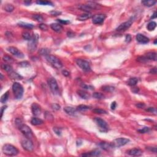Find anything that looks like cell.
I'll list each match as a JSON object with an SVG mask.
<instances>
[{
    "label": "cell",
    "mask_w": 157,
    "mask_h": 157,
    "mask_svg": "<svg viewBox=\"0 0 157 157\" xmlns=\"http://www.w3.org/2000/svg\"><path fill=\"white\" fill-rule=\"evenodd\" d=\"M4 154L7 156H15L19 153V150L15 147L9 144H5L2 148Z\"/></svg>",
    "instance_id": "1"
},
{
    "label": "cell",
    "mask_w": 157,
    "mask_h": 157,
    "mask_svg": "<svg viewBox=\"0 0 157 157\" xmlns=\"http://www.w3.org/2000/svg\"><path fill=\"white\" fill-rule=\"evenodd\" d=\"M9 92H6L4 95H3L1 98V103H5L7 101L8 98H9Z\"/></svg>",
    "instance_id": "37"
},
{
    "label": "cell",
    "mask_w": 157,
    "mask_h": 157,
    "mask_svg": "<svg viewBox=\"0 0 157 157\" xmlns=\"http://www.w3.org/2000/svg\"><path fill=\"white\" fill-rule=\"evenodd\" d=\"M129 142V139L127 138H118L113 140L111 142L112 147H120L123 146L128 144Z\"/></svg>",
    "instance_id": "11"
},
{
    "label": "cell",
    "mask_w": 157,
    "mask_h": 157,
    "mask_svg": "<svg viewBox=\"0 0 157 157\" xmlns=\"http://www.w3.org/2000/svg\"><path fill=\"white\" fill-rule=\"evenodd\" d=\"M136 41L141 44H147L149 42V39L147 36L142 34H137L136 35Z\"/></svg>",
    "instance_id": "16"
},
{
    "label": "cell",
    "mask_w": 157,
    "mask_h": 157,
    "mask_svg": "<svg viewBox=\"0 0 157 157\" xmlns=\"http://www.w3.org/2000/svg\"><path fill=\"white\" fill-rule=\"evenodd\" d=\"M78 8L81 10L90 13V11H92V10L98 9L99 8V5L96 4L95 2H88L86 5H79Z\"/></svg>",
    "instance_id": "4"
},
{
    "label": "cell",
    "mask_w": 157,
    "mask_h": 157,
    "mask_svg": "<svg viewBox=\"0 0 157 157\" xmlns=\"http://www.w3.org/2000/svg\"><path fill=\"white\" fill-rule=\"evenodd\" d=\"M64 112L69 115H74L76 114L77 109L76 108H74L73 107L70 106H66L63 108Z\"/></svg>",
    "instance_id": "18"
},
{
    "label": "cell",
    "mask_w": 157,
    "mask_h": 157,
    "mask_svg": "<svg viewBox=\"0 0 157 157\" xmlns=\"http://www.w3.org/2000/svg\"><path fill=\"white\" fill-rule=\"evenodd\" d=\"M77 95L80 96V98H82V99H89L90 97V94L88 93L87 92H85V91H83V90H78L77 91Z\"/></svg>",
    "instance_id": "19"
},
{
    "label": "cell",
    "mask_w": 157,
    "mask_h": 157,
    "mask_svg": "<svg viewBox=\"0 0 157 157\" xmlns=\"http://www.w3.org/2000/svg\"><path fill=\"white\" fill-rule=\"evenodd\" d=\"M131 40V36L129 34H128L126 36V38H125V41L127 42H129Z\"/></svg>",
    "instance_id": "54"
},
{
    "label": "cell",
    "mask_w": 157,
    "mask_h": 157,
    "mask_svg": "<svg viewBox=\"0 0 157 157\" xmlns=\"http://www.w3.org/2000/svg\"><path fill=\"white\" fill-rule=\"evenodd\" d=\"M6 108H7V106H3L1 108V117H3V113H4V111L6 109Z\"/></svg>",
    "instance_id": "59"
},
{
    "label": "cell",
    "mask_w": 157,
    "mask_h": 157,
    "mask_svg": "<svg viewBox=\"0 0 157 157\" xmlns=\"http://www.w3.org/2000/svg\"><path fill=\"white\" fill-rule=\"evenodd\" d=\"M93 112L95 113H98V114H106L107 112L105 110L101 109H95L93 110Z\"/></svg>",
    "instance_id": "41"
},
{
    "label": "cell",
    "mask_w": 157,
    "mask_h": 157,
    "mask_svg": "<svg viewBox=\"0 0 157 157\" xmlns=\"http://www.w3.org/2000/svg\"><path fill=\"white\" fill-rule=\"evenodd\" d=\"M146 58L148 60H153V61H156L157 60V53L154 52H150L146 54Z\"/></svg>",
    "instance_id": "21"
},
{
    "label": "cell",
    "mask_w": 157,
    "mask_h": 157,
    "mask_svg": "<svg viewBox=\"0 0 157 157\" xmlns=\"http://www.w3.org/2000/svg\"><path fill=\"white\" fill-rule=\"evenodd\" d=\"M50 28L57 33H60L63 30V26L59 23H52Z\"/></svg>",
    "instance_id": "20"
},
{
    "label": "cell",
    "mask_w": 157,
    "mask_h": 157,
    "mask_svg": "<svg viewBox=\"0 0 157 157\" xmlns=\"http://www.w3.org/2000/svg\"><path fill=\"white\" fill-rule=\"evenodd\" d=\"M18 25L20 26V27L22 28H26V29H32L34 28V25L33 24H31V23H25V22H19L18 23Z\"/></svg>",
    "instance_id": "26"
},
{
    "label": "cell",
    "mask_w": 157,
    "mask_h": 157,
    "mask_svg": "<svg viewBox=\"0 0 157 157\" xmlns=\"http://www.w3.org/2000/svg\"><path fill=\"white\" fill-rule=\"evenodd\" d=\"M52 108L54 110L58 111V110H60V106L57 103H54L52 105Z\"/></svg>",
    "instance_id": "46"
},
{
    "label": "cell",
    "mask_w": 157,
    "mask_h": 157,
    "mask_svg": "<svg viewBox=\"0 0 157 157\" xmlns=\"http://www.w3.org/2000/svg\"><path fill=\"white\" fill-rule=\"evenodd\" d=\"M106 16L104 14H96L92 17V22L96 25L101 24L105 20Z\"/></svg>",
    "instance_id": "13"
},
{
    "label": "cell",
    "mask_w": 157,
    "mask_h": 157,
    "mask_svg": "<svg viewBox=\"0 0 157 157\" xmlns=\"http://www.w3.org/2000/svg\"><path fill=\"white\" fill-rule=\"evenodd\" d=\"M116 106H117L116 102H115V101L112 102V104H111V109H112V110H114V109H115V108H116Z\"/></svg>",
    "instance_id": "55"
},
{
    "label": "cell",
    "mask_w": 157,
    "mask_h": 157,
    "mask_svg": "<svg viewBox=\"0 0 157 157\" xmlns=\"http://www.w3.org/2000/svg\"><path fill=\"white\" fill-rule=\"evenodd\" d=\"M142 151L139 148H132L128 151V153L131 156H135V157H139L142 155Z\"/></svg>",
    "instance_id": "17"
},
{
    "label": "cell",
    "mask_w": 157,
    "mask_h": 157,
    "mask_svg": "<svg viewBox=\"0 0 157 157\" xmlns=\"http://www.w3.org/2000/svg\"><path fill=\"white\" fill-rule=\"evenodd\" d=\"M18 128H19V130L22 132V134L25 136L26 138L30 139H31V137H32L33 136V131L28 126L22 123V125H20Z\"/></svg>",
    "instance_id": "5"
},
{
    "label": "cell",
    "mask_w": 157,
    "mask_h": 157,
    "mask_svg": "<svg viewBox=\"0 0 157 157\" xmlns=\"http://www.w3.org/2000/svg\"><path fill=\"white\" fill-rule=\"evenodd\" d=\"M22 36H23V39H25L26 41H30L31 38H32L33 36H31L29 32L25 31V32H23L22 33Z\"/></svg>",
    "instance_id": "36"
},
{
    "label": "cell",
    "mask_w": 157,
    "mask_h": 157,
    "mask_svg": "<svg viewBox=\"0 0 157 157\" xmlns=\"http://www.w3.org/2000/svg\"><path fill=\"white\" fill-rule=\"evenodd\" d=\"M53 130H54V132H55V133L57 134V135H58V136L61 135V129H59V128H57V127H55V128H54Z\"/></svg>",
    "instance_id": "49"
},
{
    "label": "cell",
    "mask_w": 157,
    "mask_h": 157,
    "mask_svg": "<svg viewBox=\"0 0 157 157\" xmlns=\"http://www.w3.org/2000/svg\"><path fill=\"white\" fill-rule=\"evenodd\" d=\"M59 23L60 24H63V25H67L68 23H70V22L69 20H61V19H58L57 20Z\"/></svg>",
    "instance_id": "45"
},
{
    "label": "cell",
    "mask_w": 157,
    "mask_h": 157,
    "mask_svg": "<svg viewBox=\"0 0 157 157\" xmlns=\"http://www.w3.org/2000/svg\"><path fill=\"white\" fill-rule=\"evenodd\" d=\"M82 87L83 88L87 89V90H88V89H90V90H93V87H92V86L87 85H85V84H82Z\"/></svg>",
    "instance_id": "52"
},
{
    "label": "cell",
    "mask_w": 157,
    "mask_h": 157,
    "mask_svg": "<svg viewBox=\"0 0 157 157\" xmlns=\"http://www.w3.org/2000/svg\"><path fill=\"white\" fill-rule=\"evenodd\" d=\"M9 76L12 79H14V80H22V78H23V77H22L20 74H19L18 73L14 71H12L10 72V73H9Z\"/></svg>",
    "instance_id": "24"
},
{
    "label": "cell",
    "mask_w": 157,
    "mask_h": 157,
    "mask_svg": "<svg viewBox=\"0 0 157 157\" xmlns=\"http://www.w3.org/2000/svg\"><path fill=\"white\" fill-rule=\"evenodd\" d=\"M77 65L82 70L85 71H91V66L88 61L82 59H77L76 60Z\"/></svg>",
    "instance_id": "10"
},
{
    "label": "cell",
    "mask_w": 157,
    "mask_h": 157,
    "mask_svg": "<svg viewBox=\"0 0 157 157\" xmlns=\"http://www.w3.org/2000/svg\"><path fill=\"white\" fill-rule=\"evenodd\" d=\"M38 38L39 36L37 34H34L32 38L31 39L30 41H29V42L28 44V50L31 52H34L36 50L37 48V44H38Z\"/></svg>",
    "instance_id": "7"
},
{
    "label": "cell",
    "mask_w": 157,
    "mask_h": 157,
    "mask_svg": "<svg viewBox=\"0 0 157 157\" xmlns=\"http://www.w3.org/2000/svg\"><path fill=\"white\" fill-rule=\"evenodd\" d=\"M77 111H80V112H85V111H87L88 110L90 109V107L88 106H86V105H79L76 108Z\"/></svg>",
    "instance_id": "29"
},
{
    "label": "cell",
    "mask_w": 157,
    "mask_h": 157,
    "mask_svg": "<svg viewBox=\"0 0 157 157\" xmlns=\"http://www.w3.org/2000/svg\"><path fill=\"white\" fill-rule=\"evenodd\" d=\"M0 76H1V80H3V78H4V77H3V74H0Z\"/></svg>",
    "instance_id": "63"
},
{
    "label": "cell",
    "mask_w": 157,
    "mask_h": 157,
    "mask_svg": "<svg viewBox=\"0 0 157 157\" xmlns=\"http://www.w3.org/2000/svg\"><path fill=\"white\" fill-rule=\"evenodd\" d=\"M31 111L34 115L38 116L41 113V106L37 103H33L31 105Z\"/></svg>",
    "instance_id": "15"
},
{
    "label": "cell",
    "mask_w": 157,
    "mask_h": 157,
    "mask_svg": "<svg viewBox=\"0 0 157 157\" xmlns=\"http://www.w3.org/2000/svg\"><path fill=\"white\" fill-rule=\"evenodd\" d=\"M7 50L10 54L18 57V58H23L24 57V55L23 54V53L15 47H7Z\"/></svg>",
    "instance_id": "14"
},
{
    "label": "cell",
    "mask_w": 157,
    "mask_h": 157,
    "mask_svg": "<svg viewBox=\"0 0 157 157\" xmlns=\"http://www.w3.org/2000/svg\"><path fill=\"white\" fill-rule=\"evenodd\" d=\"M50 14L51 15H54V16H57V15L61 14V12L59 11H56V10H53V11L50 12Z\"/></svg>",
    "instance_id": "50"
},
{
    "label": "cell",
    "mask_w": 157,
    "mask_h": 157,
    "mask_svg": "<svg viewBox=\"0 0 157 157\" xmlns=\"http://www.w3.org/2000/svg\"><path fill=\"white\" fill-rule=\"evenodd\" d=\"M5 10L6 12H12L14 9V7L11 4H6L5 6Z\"/></svg>",
    "instance_id": "38"
},
{
    "label": "cell",
    "mask_w": 157,
    "mask_h": 157,
    "mask_svg": "<svg viewBox=\"0 0 157 157\" xmlns=\"http://www.w3.org/2000/svg\"><path fill=\"white\" fill-rule=\"evenodd\" d=\"M22 146L25 150L28 152H32L34 149V145L30 139L26 138L22 140Z\"/></svg>",
    "instance_id": "9"
},
{
    "label": "cell",
    "mask_w": 157,
    "mask_h": 157,
    "mask_svg": "<svg viewBox=\"0 0 157 157\" xmlns=\"http://www.w3.org/2000/svg\"><path fill=\"white\" fill-rule=\"evenodd\" d=\"M50 52V51L48 49H41L39 50V54L40 55H45V57L49 55Z\"/></svg>",
    "instance_id": "34"
},
{
    "label": "cell",
    "mask_w": 157,
    "mask_h": 157,
    "mask_svg": "<svg viewBox=\"0 0 157 157\" xmlns=\"http://www.w3.org/2000/svg\"><path fill=\"white\" fill-rule=\"evenodd\" d=\"M46 60L56 69H60L63 67V64L61 61L59 60V58H58L55 56L52 55H49L46 56Z\"/></svg>",
    "instance_id": "3"
},
{
    "label": "cell",
    "mask_w": 157,
    "mask_h": 157,
    "mask_svg": "<svg viewBox=\"0 0 157 157\" xmlns=\"http://www.w3.org/2000/svg\"><path fill=\"white\" fill-rule=\"evenodd\" d=\"M147 149H148V150H150L151 152H153L157 153V147H147Z\"/></svg>",
    "instance_id": "53"
},
{
    "label": "cell",
    "mask_w": 157,
    "mask_h": 157,
    "mask_svg": "<svg viewBox=\"0 0 157 157\" xmlns=\"http://www.w3.org/2000/svg\"><path fill=\"white\" fill-rule=\"evenodd\" d=\"M137 60L139 62H142V63H144L146 62L147 61H148L147 58H146V57H138V58H137Z\"/></svg>",
    "instance_id": "47"
},
{
    "label": "cell",
    "mask_w": 157,
    "mask_h": 157,
    "mask_svg": "<svg viewBox=\"0 0 157 157\" xmlns=\"http://www.w3.org/2000/svg\"><path fill=\"white\" fill-rule=\"evenodd\" d=\"M156 17H157V12H155L154 14H153V17H152L151 19H155Z\"/></svg>",
    "instance_id": "61"
},
{
    "label": "cell",
    "mask_w": 157,
    "mask_h": 157,
    "mask_svg": "<svg viewBox=\"0 0 157 157\" xmlns=\"http://www.w3.org/2000/svg\"><path fill=\"white\" fill-rule=\"evenodd\" d=\"M101 154V152L98 150H94L93 151L90 152L88 153H83L82 154L81 156L82 157H88V156H91V157H96V156H99Z\"/></svg>",
    "instance_id": "23"
},
{
    "label": "cell",
    "mask_w": 157,
    "mask_h": 157,
    "mask_svg": "<svg viewBox=\"0 0 157 157\" xmlns=\"http://www.w3.org/2000/svg\"><path fill=\"white\" fill-rule=\"evenodd\" d=\"M157 26V23L155 22H150V23H148L147 26V28L148 31H153L154 30L155 28Z\"/></svg>",
    "instance_id": "33"
},
{
    "label": "cell",
    "mask_w": 157,
    "mask_h": 157,
    "mask_svg": "<svg viewBox=\"0 0 157 157\" xmlns=\"http://www.w3.org/2000/svg\"><path fill=\"white\" fill-rule=\"evenodd\" d=\"M138 82V79L136 77H131L128 81V84L130 86H134Z\"/></svg>",
    "instance_id": "31"
},
{
    "label": "cell",
    "mask_w": 157,
    "mask_h": 157,
    "mask_svg": "<svg viewBox=\"0 0 157 157\" xmlns=\"http://www.w3.org/2000/svg\"><path fill=\"white\" fill-rule=\"evenodd\" d=\"M19 65L22 66V67H28L29 66V64L28 61H22V62L19 63Z\"/></svg>",
    "instance_id": "44"
},
{
    "label": "cell",
    "mask_w": 157,
    "mask_h": 157,
    "mask_svg": "<svg viewBox=\"0 0 157 157\" xmlns=\"http://www.w3.org/2000/svg\"><path fill=\"white\" fill-rule=\"evenodd\" d=\"M43 122H43L42 120L36 117L32 118V119L31 120V123L33 125H34V126L41 125V124L43 123Z\"/></svg>",
    "instance_id": "28"
},
{
    "label": "cell",
    "mask_w": 157,
    "mask_h": 157,
    "mask_svg": "<svg viewBox=\"0 0 157 157\" xmlns=\"http://www.w3.org/2000/svg\"><path fill=\"white\" fill-rule=\"evenodd\" d=\"M154 43H155V44H157V39H156L155 41V42H154Z\"/></svg>",
    "instance_id": "64"
},
{
    "label": "cell",
    "mask_w": 157,
    "mask_h": 157,
    "mask_svg": "<svg viewBox=\"0 0 157 157\" xmlns=\"http://www.w3.org/2000/svg\"><path fill=\"white\" fill-rule=\"evenodd\" d=\"M92 14L90 13V12H86V13L83 14H81L79 16H78L77 19H78V20L83 21L90 19V18L92 17Z\"/></svg>",
    "instance_id": "22"
},
{
    "label": "cell",
    "mask_w": 157,
    "mask_h": 157,
    "mask_svg": "<svg viewBox=\"0 0 157 157\" xmlns=\"http://www.w3.org/2000/svg\"><path fill=\"white\" fill-rule=\"evenodd\" d=\"M67 34L68 36L69 37V38H72V37H74V36H75L74 33L71 32V31H68V32L67 33Z\"/></svg>",
    "instance_id": "58"
},
{
    "label": "cell",
    "mask_w": 157,
    "mask_h": 157,
    "mask_svg": "<svg viewBox=\"0 0 157 157\" xmlns=\"http://www.w3.org/2000/svg\"><path fill=\"white\" fill-rule=\"evenodd\" d=\"M132 22H133V18L130 19L128 21L125 22L124 23H122L120 26H118L117 28H116V30L118 31H124L128 29V28L131 26Z\"/></svg>",
    "instance_id": "12"
},
{
    "label": "cell",
    "mask_w": 157,
    "mask_h": 157,
    "mask_svg": "<svg viewBox=\"0 0 157 157\" xmlns=\"http://www.w3.org/2000/svg\"><path fill=\"white\" fill-rule=\"evenodd\" d=\"M136 106L138 107L139 108H142L143 107L145 106V104H142V103H139V104H137Z\"/></svg>",
    "instance_id": "60"
},
{
    "label": "cell",
    "mask_w": 157,
    "mask_h": 157,
    "mask_svg": "<svg viewBox=\"0 0 157 157\" xmlns=\"http://www.w3.org/2000/svg\"><path fill=\"white\" fill-rule=\"evenodd\" d=\"M47 82H48V85L52 92L54 95H58L59 93V87H58V83L55 78L54 77H51L49 78Z\"/></svg>",
    "instance_id": "6"
},
{
    "label": "cell",
    "mask_w": 157,
    "mask_h": 157,
    "mask_svg": "<svg viewBox=\"0 0 157 157\" xmlns=\"http://www.w3.org/2000/svg\"><path fill=\"white\" fill-rule=\"evenodd\" d=\"M98 146H100L103 149L106 150H108L111 148H112L111 143H108L106 142H101L98 144Z\"/></svg>",
    "instance_id": "25"
},
{
    "label": "cell",
    "mask_w": 157,
    "mask_h": 157,
    "mask_svg": "<svg viewBox=\"0 0 157 157\" xmlns=\"http://www.w3.org/2000/svg\"><path fill=\"white\" fill-rule=\"evenodd\" d=\"M149 131H150V128L148 127H143L142 128L137 130V131L140 133H146V132H148Z\"/></svg>",
    "instance_id": "42"
},
{
    "label": "cell",
    "mask_w": 157,
    "mask_h": 157,
    "mask_svg": "<svg viewBox=\"0 0 157 157\" xmlns=\"http://www.w3.org/2000/svg\"><path fill=\"white\" fill-rule=\"evenodd\" d=\"M36 3L38 4V5H45V6H54L52 3H51L50 1H36Z\"/></svg>",
    "instance_id": "39"
},
{
    "label": "cell",
    "mask_w": 157,
    "mask_h": 157,
    "mask_svg": "<svg viewBox=\"0 0 157 157\" xmlns=\"http://www.w3.org/2000/svg\"><path fill=\"white\" fill-rule=\"evenodd\" d=\"M1 68L3 70L6 71V72H8V73H10V72L12 71V67L10 65H9V64H2Z\"/></svg>",
    "instance_id": "32"
},
{
    "label": "cell",
    "mask_w": 157,
    "mask_h": 157,
    "mask_svg": "<svg viewBox=\"0 0 157 157\" xmlns=\"http://www.w3.org/2000/svg\"><path fill=\"white\" fill-rule=\"evenodd\" d=\"M12 91L15 98L17 99H20L23 95V88L19 82H14L12 85Z\"/></svg>",
    "instance_id": "2"
},
{
    "label": "cell",
    "mask_w": 157,
    "mask_h": 157,
    "mask_svg": "<svg viewBox=\"0 0 157 157\" xmlns=\"http://www.w3.org/2000/svg\"><path fill=\"white\" fill-rule=\"evenodd\" d=\"M3 60L6 62H8V63H12L14 61V60L11 57H9V56H4L3 58Z\"/></svg>",
    "instance_id": "43"
},
{
    "label": "cell",
    "mask_w": 157,
    "mask_h": 157,
    "mask_svg": "<svg viewBox=\"0 0 157 157\" xmlns=\"http://www.w3.org/2000/svg\"><path fill=\"white\" fill-rule=\"evenodd\" d=\"M33 18L34 20H36L38 21V22H43V20H44L43 17L41 16V15H39V14L33 15Z\"/></svg>",
    "instance_id": "40"
},
{
    "label": "cell",
    "mask_w": 157,
    "mask_h": 157,
    "mask_svg": "<svg viewBox=\"0 0 157 157\" xmlns=\"http://www.w3.org/2000/svg\"><path fill=\"white\" fill-rule=\"evenodd\" d=\"M141 3L145 6L152 7V6H154V5H155L156 3H157V1H153V0H146V1H141Z\"/></svg>",
    "instance_id": "27"
},
{
    "label": "cell",
    "mask_w": 157,
    "mask_h": 157,
    "mask_svg": "<svg viewBox=\"0 0 157 157\" xmlns=\"http://www.w3.org/2000/svg\"><path fill=\"white\" fill-rule=\"evenodd\" d=\"M95 122L100 128V131L103 132H106L109 129V125L107 122L101 118L96 117L95 118Z\"/></svg>",
    "instance_id": "8"
},
{
    "label": "cell",
    "mask_w": 157,
    "mask_h": 157,
    "mask_svg": "<svg viewBox=\"0 0 157 157\" xmlns=\"http://www.w3.org/2000/svg\"><path fill=\"white\" fill-rule=\"evenodd\" d=\"M146 111H148V112H152V113H156V112H157L156 109L154 108H148Z\"/></svg>",
    "instance_id": "51"
},
{
    "label": "cell",
    "mask_w": 157,
    "mask_h": 157,
    "mask_svg": "<svg viewBox=\"0 0 157 157\" xmlns=\"http://www.w3.org/2000/svg\"><path fill=\"white\" fill-rule=\"evenodd\" d=\"M102 90L107 92H112L115 90V87L113 86L110 85H105L102 87Z\"/></svg>",
    "instance_id": "30"
},
{
    "label": "cell",
    "mask_w": 157,
    "mask_h": 157,
    "mask_svg": "<svg viewBox=\"0 0 157 157\" xmlns=\"http://www.w3.org/2000/svg\"><path fill=\"white\" fill-rule=\"evenodd\" d=\"M31 1H24V3L26 4V5H29L31 4Z\"/></svg>",
    "instance_id": "62"
},
{
    "label": "cell",
    "mask_w": 157,
    "mask_h": 157,
    "mask_svg": "<svg viewBox=\"0 0 157 157\" xmlns=\"http://www.w3.org/2000/svg\"><path fill=\"white\" fill-rule=\"evenodd\" d=\"M62 74H63L64 76H66V77H68V76H69V73L68 71H66V70L62 71Z\"/></svg>",
    "instance_id": "57"
},
{
    "label": "cell",
    "mask_w": 157,
    "mask_h": 157,
    "mask_svg": "<svg viewBox=\"0 0 157 157\" xmlns=\"http://www.w3.org/2000/svg\"><path fill=\"white\" fill-rule=\"evenodd\" d=\"M39 28L42 31H47L48 29V27L45 24H41L39 25Z\"/></svg>",
    "instance_id": "48"
},
{
    "label": "cell",
    "mask_w": 157,
    "mask_h": 157,
    "mask_svg": "<svg viewBox=\"0 0 157 157\" xmlns=\"http://www.w3.org/2000/svg\"><path fill=\"white\" fill-rule=\"evenodd\" d=\"M93 97L95 98V99H102L104 98V95L101 93H98V92H95V93L93 94Z\"/></svg>",
    "instance_id": "35"
},
{
    "label": "cell",
    "mask_w": 157,
    "mask_h": 157,
    "mask_svg": "<svg viewBox=\"0 0 157 157\" xmlns=\"http://www.w3.org/2000/svg\"><path fill=\"white\" fill-rule=\"evenodd\" d=\"M150 74H157V68L155 67L151 69V70L150 71Z\"/></svg>",
    "instance_id": "56"
}]
</instances>
